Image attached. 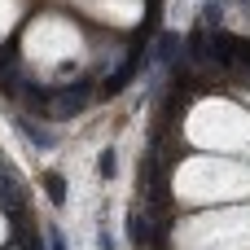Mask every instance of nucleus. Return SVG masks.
<instances>
[{"mask_svg": "<svg viewBox=\"0 0 250 250\" xmlns=\"http://www.w3.org/2000/svg\"><path fill=\"white\" fill-rule=\"evenodd\" d=\"M171 202L180 207H229L250 202V163H237L229 154H189L171 171Z\"/></svg>", "mask_w": 250, "mask_h": 250, "instance_id": "nucleus-1", "label": "nucleus"}, {"mask_svg": "<svg viewBox=\"0 0 250 250\" xmlns=\"http://www.w3.org/2000/svg\"><path fill=\"white\" fill-rule=\"evenodd\" d=\"M83 57H88V35H83V26L70 13L44 9V13H35L26 22V31H22V62L40 79H62Z\"/></svg>", "mask_w": 250, "mask_h": 250, "instance_id": "nucleus-2", "label": "nucleus"}, {"mask_svg": "<svg viewBox=\"0 0 250 250\" xmlns=\"http://www.w3.org/2000/svg\"><path fill=\"white\" fill-rule=\"evenodd\" d=\"M180 136L193 149L229 154V158L250 163V105L233 101V97H202L180 119Z\"/></svg>", "mask_w": 250, "mask_h": 250, "instance_id": "nucleus-3", "label": "nucleus"}, {"mask_svg": "<svg viewBox=\"0 0 250 250\" xmlns=\"http://www.w3.org/2000/svg\"><path fill=\"white\" fill-rule=\"evenodd\" d=\"M171 250H250V202L229 207H198L193 215L176 220Z\"/></svg>", "mask_w": 250, "mask_h": 250, "instance_id": "nucleus-4", "label": "nucleus"}, {"mask_svg": "<svg viewBox=\"0 0 250 250\" xmlns=\"http://www.w3.org/2000/svg\"><path fill=\"white\" fill-rule=\"evenodd\" d=\"M88 13L110 26H132L141 22V0H88Z\"/></svg>", "mask_w": 250, "mask_h": 250, "instance_id": "nucleus-5", "label": "nucleus"}, {"mask_svg": "<svg viewBox=\"0 0 250 250\" xmlns=\"http://www.w3.org/2000/svg\"><path fill=\"white\" fill-rule=\"evenodd\" d=\"M22 13H26V0H0V40L22 22Z\"/></svg>", "mask_w": 250, "mask_h": 250, "instance_id": "nucleus-6", "label": "nucleus"}, {"mask_svg": "<svg viewBox=\"0 0 250 250\" xmlns=\"http://www.w3.org/2000/svg\"><path fill=\"white\" fill-rule=\"evenodd\" d=\"M9 242V220H4V211H0V246Z\"/></svg>", "mask_w": 250, "mask_h": 250, "instance_id": "nucleus-7", "label": "nucleus"}]
</instances>
